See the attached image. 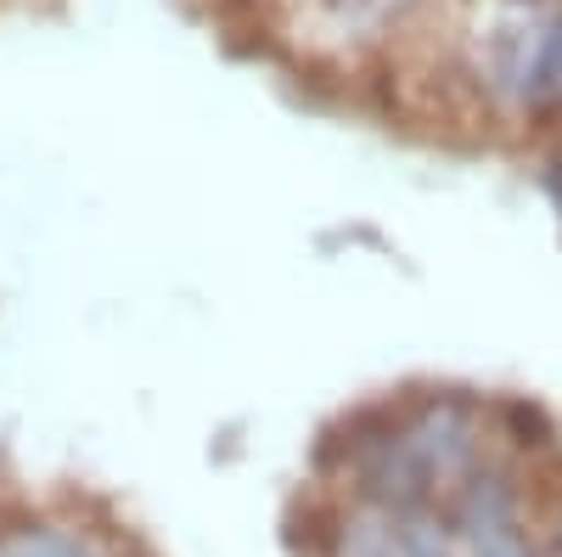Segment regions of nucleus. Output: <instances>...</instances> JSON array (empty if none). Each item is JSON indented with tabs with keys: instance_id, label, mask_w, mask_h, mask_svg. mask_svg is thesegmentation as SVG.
<instances>
[{
	"instance_id": "1",
	"label": "nucleus",
	"mask_w": 562,
	"mask_h": 557,
	"mask_svg": "<svg viewBox=\"0 0 562 557\" xmlns=\"http://www.w3.org/2000/svg\"><path fill=\"white\" fill-rule=\"evenodd\" d=\"M456 541L467 546V557H535L529 535H524V495L518 479L506 468L479 461L473 474L456 490Z\"/></svg>"
},
{
	"instance_id": "2",
	"label": "nucleus",
	"mask_w": 562,
	"mask_h": 557,
	"mask_svg": "<svg viewBox=\"0 0 562 557\" xmlns=\"http://www.w3.org/2000/svg\"><path fill=\"white\" fill-rule=\"evenodd\" d=\"M0 557H119V546L85 524L29 519L18 530H0Z\"/></svg>"
},
{
	"instance_id": "3",
	"label": "nucleus",
	"mask_w": 562,
	"mask_h": 557,
	"mask_svg": "<svg viewBox=\"0 0 562 557\" xmlns=\"http://www.w3.org/2000/svg\"><path fill=\"white\" fill-rule=\"evenodd\" d=\"M326 557H394V513L360 501L326 535Z\"/></svg>"
},
{
	"instance_id": "4",
	"label": "nucleus",
	"mask_w": 562,
	"mask_h": 557,
	"mask_svg": "<svg viewBox=\"0 0 562 557\" xmlns=\"http://www.w3.org/2000/svg\"><path fill=\"white\" fill-rule=\"evenodd\" d=\"M524 108H562V12H551L535 34V63L524 79Z\"/></svg>"
},
{
	"instance_id": "5",
	"label": "nucleus",
	"mask_w": 562,
	"mask_h": 557,
	"mask_svg": "<svg viewBox=\"0 0 562 557\" xmlns=\"http://www.w3.org/2000/svg\"><path fill=\"white\" fill-rule=\"evenodd\" d=\"M394 557H456V524L434 506L394 513Z\"/></svg>"
},
{
	"instance_id": "6",
	"label": "nucleus",
	"mask_w": 562,
	"mask_h": 557,
	"mask_svg": "<svg viewBox=\"0 0 562 557\" xmlns=\"http://www.w3.org/2000/svg\"><path fill=\"white\" fill-rule=\"evenodd\" d=\"M501 423L518 434V445H546V434H551L546 411L529 405V400H501Z\"/></svg>"
},
{
	"instance_id": "7",
	"label": "nucleus",
	"mask_w": 562,
	"mask_h": 557,
	"mask_svg": "<svg viewBox=\"0 0 562 557\" xmlns=\"http://www.w3.org/2000/svg\"><path fill=\"white\" fill-rule=\"evenodd\" d=\"M546 557H562V506H557V519H551V546H546Z\"/></svg>"
}]
</instances>
